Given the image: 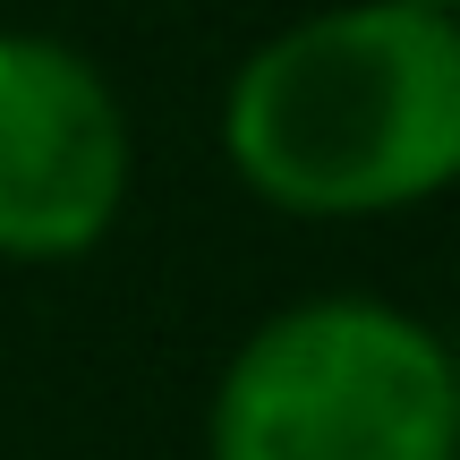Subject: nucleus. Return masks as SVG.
<instances>
[{
  "label": "nucleus",
  "instance_id": "3",
  "mask_svg": "<svg viewBox=\"0 0 460 460\" xmlns=\"http://www.w3.org/2000/svg\"><path fill=\"white\" fill-rule=\"evenodd\" d=\"M137 197L119 77L51 26H0V264H85Z\"/></svg>",
  "mask_w": 460,
  "mask_h": 460
},
{
  "label": "nucleus",
  "instance_id": "4",
  "mask_svg": "<svg viewBox=\"0 0 460 460\" xmlns=\"http://www.w3.org/2000/svg\"><path fill=\"white\" fill-rule=\"evenodd\" d=\"M393 9H427V17H460V0H393Z\"/></svg>",
  "mask_w": 460,
  "mask_h": 460
},
{
  "label": "nucleus",
  "instance_id": "1",
  "mask_svg": "<svg viewBox=\"0 0 460 460\" xmlns=\"http://www.w3.org/2000/svg\"><path fill=\"white\" fill-rule=\"evenodd\" d=\"M239 197L307 230L427 214L460 180V17L324 0L256 34L214 102Z\"/></svg>",
  "mask_w": 460,
  "mask_h": 460
},
{
  "label": "nucleus",
  "instance_id": "2",
  "mask_svg": "<svg viewBox=\"0 0 460 460\" xmlns=\"http://www.w3.org/2000/svg\"><path fill=\"white\" fill-rule=\"evenodd\" d=\"M205 460H460V358L444 324L376 290L256 315L205 393Z\"/></svg>",
  "mask_w": 460,
  "mask_h": 460
}]
</instances>
